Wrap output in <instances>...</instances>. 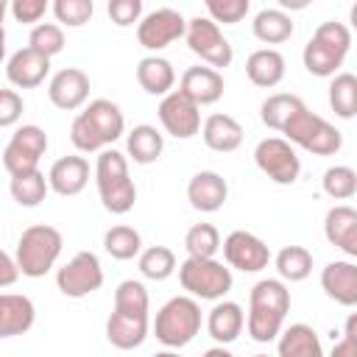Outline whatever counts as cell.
<instances>
[{
  "instance_id": "31",
  "label": "cell",
  "mask_w": 357,
  "mask_h": 357,
  "mask_svg": "<svg viewBox=\"0 0 357 357\" xmlns=\"http://www.w3.org/2000/svg\"><path fill=\"white\" fill-rule=\"evenodd\" d=\"M304 109H307V106H304V100H301L298 95H284V92H279V95L265 98V103H262V109H259V117H262V123H265L268 128L284 131L287 123H290L298 112H304Z\"/></svg>"
},
{
  "instance_id": "53",
  "label": "cell",
  "mask_w": 357,
  "mask_h": 357,
  "mask_svg": "<svg viewBox=\"0 0 357 357\" xmlns=\"http://www.w3.org/2000/svg\"><path fill=\"white\" fill-rule=\"evenodd\" d=\"M254 357H268V354H254Z\"/></svg>"
},
{
  "instance_id": "19",
  "label": "cell",
  "mask_w": 357,
  "mask_h": 357,
  "mask_svg": "<svg viewBox=\"0 0 357 357\" xmlns=\"http://www.w3.org/2000/svg\"><path fill=\"white\" fill-rule=\"evenodd\" d=\"M226 195H229V184L215 170H201L187 184V201L198 212H218L226 204Z\"/></svg>"
},
{
  "instance_id": "11",
  "label": "cell",
  "mask_w": 357,
  "mask_h": 357,
  "mask_svg": "<svg viewBox=\"0 0 357 357\" xmlns=\"http://www.w3.org/2000/svg\"><path fill=\"white\" fill-rule=\"evenodd\" d=\"M100 284H103V268L92 251H78L67 265L56 271V287L67 298H84L95 293Z\"/></svg>"
},
{
  "instance_id": "37",
  "label": "cell",
  "mask_w": 357,
  "mask_h": 357,
  "mask_svg": "<svg viewBox=\"0 0 357 357\" xmlns=\"http://www.w3.org/2000/svg\"><path fill=\"white\" fill-rule=\"evenodd\" d=\"M103 248L109 257L114 259H131L139 254L142 248V237L137 229L131 226H112L106 234H103Z\"/></svg>"
},
{
  "instance_id": "52",
  "label": "cell",
  "mask_w": 357,
  "mask_h": 357,
  "mask_svg": "<svg viewBox=\"0 0 357 357\" xmlns=\"http://www.w3.org/2000/svg\"><path fill=\"white\" fill-rule=\"evenodd\" d=\"M153 357H178L176 351H159V354H153Z\"/></svg>"
},
{
  "instance_id": "46",
  "label": "cell",
  "mask_w": 357,
  "mask_h": 357,
  "mask_svg": "<svg viewBox=\"0 0 357 357\" xmlns=\"http://www.w3.org/2000/svg\"><path fill=\"white\" fill-rule=\"evenodd\" d=\"M45 11H47L45 0H14L11 3V17L17 22H39Z\"/></svg>"
},
{
  "instance_id": "32",
  "label": "cell",
  "mask_w": 357,
  "mask_h": 357,
  "mask_svg": "<svg viewBox=\"0 0 357 357\" xmlns=\"http://www.w3.org/2000/svg\"><path fill=\"white\" fill-rule=\"evenodd\" d=\"M251 25H254V36L265 45H279L293 36V20L282 8H262Z\"/></svg>"
},
{
  "instance_id": "20",
  "label": "cell",
  "mask_w": 357,
  "mask_h": 357,
  "mask_svg": "<svg viewBox=\"0 0 357 357\" xmlns=\"http://www.w3.org/2000/svg\"><path fill=\"white\" fill-rule=\"evenodd\" d=\"M321 287L332 301L343 307H357V265L346 259L329 262L321 271Z\"/></svg>"
},
{
  "instance_id": "25",
  "label": "cell",
  "mask_w": 357,
  "mask_h": 357,
  "mask_svg": "<svg viewBox=\"0 0 357 357\" xmlns=\"http://www.w3.org/2000/svg\"><path fill=\"white\" fill-rule=\"evenodd\" d=\"M204 142L218 153H231L243 142V126L229 114H209L204 120Z\"/></svg>"
},
{
  "instance_id": "21",
  "label": "cell",
  "mask_w": 357,
  "mask_h": 357,
  "mask_svg": "<svg viewBox=\"0 0 357 357\" xmlns=\"http://www.w3.org/2000/svg\"><path fill=\"white\" fill-rule=\"evenodd\" d=\"M47 181H50V190L64 198L78 195L89 181V162L84 156H61L53 162Z\"/></svg>"
},
{
  "instance_id": "10",
  "label": "cell",
  "mask_w": 357,
  "mask_h": 357,
  "mask_svg": "<svg viewBox=\"0 0 357 357\" xmlns=\"http://www.w3.org/2000/svg\"><path fill=\"white\" fill-rule=\"evenodd\" d=\"M257 167L273 181V184H293L301 173V159L293 151V145L282 137H268L254 148Z\"/></svg>"
},
{
  "instance_id": "17",
  "label": "cell",
  "mask_w": 357,
  "mask_h": 357,
  "mask_svg": "<svg viewBox=\"0 0 357 357\" xmlns=\"http://www.w3.org/2000/svg\"><path fill=\"white\" fill-rule=\"evenodd\" d=\"M47 73H50V59L36 53L33 47H20L6 61V78H8V84H14L20 89L39 86Z\"/></svg>"
},
{
  "instance_id": "9",
  "label": "cell",
  "mask_w": 357,
  "mask_h": 357,
  "mask_svg": "<svg viewBox=\"0 0 357 357\" xmlns=\"http://www.w3.org/2000/svg\"><path fill=\"white\" fill-rule=\"evenodd\" d=\"M47 151V134L39 126H20L8 145L3 148V165L11 176H22L31 170H39V159Z\"/></svg>"
},
{
  "instance_id": "47",
  "label": "cell",
  "mask_w": 357,
  "mask_h": 357,
  "mask_svg": "<svg viewBox=\"0 0 357 357\" xmlns=\"http://www.w3.org/2000/svg\"><path fill=\"white\" fill-rule=\"evenodd\" d=\"M0 287H8L17 276H20V265H17V259L11 257V254H0Z\"/></svg>"
},
{
  "instance_id": "14",
  "label": "cell",
  "mask_w": 357,
  "mask_h": 357,
  "mask_svg": "<svg viewBox=\"0 0 357 357\" xmlns=\"http://www.w3.org/2000/svg\"><path fill=\"white\" fill-rule=\"evenodd\" d=\"M201 106H195L184 92H170L159 103V123L176 139H190L201 131Z\"/></svg>"
},
{
  "instance_id": "1",
  "label": "cell",
  "mask_w": 357,
  "mask_h": 357,
  "mask_svg": "<svg viewBox=\"0 0 357 357\" xmlns=\"http://www.w3.org/2000/svg\"><path fill=\"white\" fill-rule=\"evenodd\" d=\"M290 312V290L279 279H259L248 296V335L257 343H271L282 335L284 315Z\"/></svg>"
},
{
  "instance_id": "28",
  "label": "cell",
  "mask_w": 357,
  "mask_h": 357,
  "mask_svg": "<svg viewBox=\"0 0 357 357\" xmlns=\"http://www.w3.org/2000/svg\"><path fill=\"white\" fill-rule=\"evenodd\" d=\"M137 81L148 95H170L176 84V70L162 56H145L137 64Z\"/></svg>"
},
{
  "instance_id": "24",
  "label": "cell",
  "mask_w": 357,
  "mask_h": 357,
  "mask_svg": "<svg viewBox=\"0 0 357 357\" xmlns=\"http://www.w3.org/2000/svg\"><path fill=\"white\" fill-rule=\"evenodd\" d=\"M106 337L114 349H137L148 337V315H128L114 310L106 321Z\"/></svg>"
},
{
  "instance_id": "23",
  "label": "cell",
  "mask_w": 357,
  "mask_h": 357,
  "mask_svg": "<svg viewBox=\"0 0 357 357\" xmlns=\"http://www.w3.org/2000/svg\"><path fill=\"white\" fill-rule=\"evenodd\" d=\"M36 307L28 296H14L3 293L0 296V337H14L22 335L33 326Z\"/></svg>"
},
{
  "instance_id": "34",
  "label": "cell",
  "mask_w": 357,
  "mask_h": 357,
  "mask_svg": "<svg viewBox=\"0 0 357 357\" xmlns=\"http://www.w3.org/2000/svg\"><path fill=\"white\" fill-rule=\"evenodd\" d=\"M276 271L287 282H301L312 271V254L304 245H284L276 254Z\"/></svg>"
},
{
  "instance_id": "8",
  "label": "cell",
  "mask_w": 357,
  "mask_h": 357,
  "mask_svg": "<svg viewBox=\"0 0 357 357\" xmlns=\"http://www.w3.org/2000/svg\"><path fill=\"white\" fill-rule=\"evenodd\" d=\"M178 282L190 296L215 301L231 290V271L218 259L187 257L178 265Z\"/></svg>"
},
{
  "instance_id": "27",
  "label": "cell",
  "mask_w": 357,
  "mask_h": 357,
  "mask_svg": "<svg viewBox=\"0 0 357 357\" xmlns=\"http://www.w3.org/2000/svg\"><path fill=\"white\" fill-rule=\"evenodd\" d=\"M243 324H245V318H243V307L237 301L215 304L206 318V329L218 343H234L243 332Z\"/></svg>"
},
{
  "instance_id": "7",
  "label": "cell",
  "mask_w": 357,
  "mask_h": 357,
  "mask_svg": "<svg viewBox=\"0 0 357 357\" xmlns=\"http://www.w3.org/2000/svg\"><path fill=\"white\" fill-rule=\"evenodd\" d=\"M282 134L287 137L290 145H298V148H304V151H310L315 156H332L343 145V134L332 123H326L324 117H318L310 109L298 112L287 123V128Z\"/></svg>"
},
{
  "instance_id": "48",
  "label": "cell",
  "mask_w": 357,
  "mask_h": 357,
  "mask_svg": "<svg viewBox=\"0 0 357 357\" xmlns=\"http://www.w3.org/2000/svg\"><path fill=\"white\" fill-rule=\"evenodd\" d=\"M329 357H357V346H351L346 337L343 340H337L335 346H332V354Z\"/></svg>"
},
{
  "instance_id": "26",
  "label": "cell",
  "mask_w": 357,
  "mask_h": 357,
  "mask_svg": "<svg viewBox=\"0 0 357 357\" xmlns=\"http://www.w3.org/2000/svg\"><path fill=\"white\" fill-rule=\"evenodd\" d=\"M245 75L254 86H276L284 78V56L273 47L254 50L245 61Z\"/></svg>"
},
{
  "instance_id": "45",
  "label": "cell",
  "mask_w": 357,
  "mask_h": 357,
  "mask_svg": "<svg viewBox=\"0 0 357 357\" xmlns=\"http://www.w3.org/2000/svg\"><path fill=\"white\" fill-rule=\"evenodd\" d=\"M22 117V98L14 89H3L0 92V126L8 128Z\"/></svg>"
},
{
  "instance_id": "40",
  "label": "cell",
  "mask_w": 357,
  "mask_h": 357,
  "mask_svg": "<svg viewBox=\"0 0 357 357\" xmlns=\"http://www.w3.org/2000/svg\"><path fill=\"white\" fill-rule=\"evenodd\" d=\"M324 192L335 201H346L357 192V173L349 167V165H335V167H326L324 178Z\"/></svg>"
},
{
  "instance_id": "30",
  "label": "cell",
  "mask_w": 357,
  "mask_h": 357,
  "mask_svg": "<svg viewBox=\"0 0 357 357\" xmlns=\"http://www.w3.org/2000/svg\"><path fill=\"white\" fill-rule=\"evenodd\" d=\"M126 148H128V156H131L137 165H151V162H156V159L162 156V151H165V137H162L153 126L142 123V126H134V128L128 131Z\"/></svg>"
},
{
  "instance_id": "43",
  "label": "cell",
  "mask_w": 357,
  "mask_h": 357,
  "mask_svg": "<svg viewBox=\"0 0 357 357\" xmlns=\"http://www.w3.org/2000/svg\"><path fill=\"white\" fill-rule=\"evenodd\" d=\"M206 11H209V20L234 25L248 14V0H206Z\"/></svg>"
},
{
  "instance_id": "50",
  "label": "cell",
  "mask_w": 357,
  "mask_h": 357,
  "mask_svg": "<svg viewBox=\"0 0 357 357\" xmlns=\"http://www.w3.org/2000/svg\"><path fill=\"white\" fill-rule=\"evenodd\" d=\"M204 357H234V354H231V351H226L223 346H215V349H206V351H204Z\"/></svg>"
},
{
  "instance_id": "18",
  "label": "cell",
  "mask_w": 357,
  "mask_h": 357,
  "mask_svg": "<svg viewBox=\"0 0 357 357\" xmlns=\"http://www.w3.org/2000/svg\"><path fill=\"white\" fill-rule=\"evenodd\" d=\"M223 89H226L223 75L215 67H187L181 75V86H178V92H184L195 106L218 103Z\"/></svg>"
},
{
  "instance_id": "3",
  "label": "cell",
  "mask_w": 357,
  "mask_h": 357,
  "mask_svg": "<svg viewBox=\"0 0 357 357\" xmlns=\"http://www.w3.org/2000/svg\"><path fill=\"white\" fill-rule=\"evenodd\" d=\"M95 181H98L100 201L112 215H126L134 209L137 187L128 176V162L120 151L114 148L100 151L98 165H95Z\"/></svg>"
},
{
  "instance_id": "16",
  "label": "cell",
  "mask_w": 357,
  "mask_h": 357,
  "mask_svg": "<svg viewBox=\"0 0 357 357\" xmlns=\"http://www.w3.org/2000/svg\"><path fill=\"white\" fill-rule=\"evenodd\" d=\"M47 98L56 109H64V112H73L78 106L86 103L89 98V78L84 70L78 67H64L59 70L53 78H50V86H47Z\"/></svg>"
},
{
  "instance_id": "29",
  "label": "cell",
  "mask_w": 357,
  "mask_h": 357,
  "mask_svg": "<svg viewBox=\"0 0 357 357\" xmlns=\"http://www.w3.org/2000/svg\"><path fill=\"white\" fill-rule=\"evenodd\" d=\"M279 357H324L315 329L307 324H290L279 337Z\"/></svg>"
},
{
  "instance_id": "6",
  "label": "cell",
  "mask_w": 357,
  "mask_h": 357,
  "mask_svg": "<svg viewBox=\"0 0 357 357\" xmlns=\"http://www.w3.org/2000/svg\"><path fill=\"white\" fill-rule=\"evenodd\" d=\"M201 329V307L190 296H173L153 321L156 340L165 343L167 349H181L187 346Z\"/></svg>"
},
{
  "instance_id": "51",
  "label": "cell",
  "mask_w": 357,
  "mask_h": 357,
  "mask_svg": "<svg viewBox=\"0 0 357 357\" xmlns=\"http://www.w3.org/2000/svg\"><path fill=\"white\" fill-rule=\"evenodd\" d=\"M349 22H351V28L357 31V3L351 6V11H349Z\"/></svg>"
},
{
  "instance_id": "39",
  "label": "cell",
  "mask_w": 357,
  "mask_h": 357,
  "mask_svg": "<svg viewBox=\"0 0 357 357\" xmlns=\"http://www.w3.org/2000/svg\"><path fill=\"white\" fill-rule=\"evenodd\" d=\"M114 310L128 315H148V290L137 279H126L114 290Z\"/></svg>"
},
{
  "instance_id": "41",
  "label": "cell",
  "mask_w": 357,
  "mask_h": 357,
  "mask_svg": "<svg viewBox=\"0 0 357 357\" xmlns=\"http://www.w3.org/2000/svg\"><path fill=\"white\" fill-rule=\"evenodd\" d=\"M28 47H33L36 53L42 56H56L64 50V31L53 22H39L31 28V36H28Z\"/></svg>"
},
{
  "instance_id": "33",
  "label": "cell",
  "mask_w": 357,
  "mask_h": 357,
  "mask_svg": "<svg viewBox=\"0 0 357 357\" xmlns=\"http://www.w3.org/2000/svg\"><path fill=\"white\" fill-rule=\"evenodd\" d=\"M329 106L337 117L351 120L357 114V75L337 73L329 84Z\"/></svg>"
},
{
  "instance_id": "4",
  "label": "cell",
  "mask_w": 357,
  "mask_h": 357,
  "mask_svg": "<svg viewBox=\"0 0 357 357\" xmlns=\"http://www.w3.org/2000/svg\"><path fill=\"white\" fill-rule=\"evenodd\" d=\"M351 47V31L343 22H321L312 33V39L304 45V67L310 75L318 78H329L335 75V70L343 64L346 53Z\"/></svg>"
},
{
  "instance_id": "35",
  "label": "cell",
  "mask_w": 357,
  "mask_h": 357,
  "mask_svg": "<svg viewBox=\"0 0 357 357\" xmlns=\"http://www.w3.org/2000/svg\"><path fill=\"white\" fill-rule=\"evenodd\" d=\"M47 187L50 181L39 173V170H31V173H22V176H11V195L20 206H39L47 195Z\"/></svg>"
},
{
  "instance_id": "36",
  "label": "cell",
  "mask_w": 357,
  "mask_h": 357,
  "mask_svg": "<svg viewBox=\"0 0 357 357\" xmlns=\"http://www.w3.org/2000/svg\"><path fill=\"white\" fill-rule=\"evenodd\" d=\"M184 248L190 257L215 259L218 248H223V245H220V234L212 223H195V226H190V231L184 237Z\"/></svg>"
},
{
  "instance_id": "5",
  "label": "cell",
  "mask_w": 357,
  "mask_h": 357,
  "mask_svg": "<svg viewBox=\"0 0 357 357\" xmlns=\"http://www.w3.org/2000/svg\"><path fill=\"white\" fill-rule=\"evenodd\" d=\"M61 245H64V240H61V231L59 229H53L47 223L28 226L20 234L17 254H14V259L20 265V273L22 276H31V279L45 276L56 265V259L61 254Z\"/></svg>"
},
{
  "instance_id": "15",
  "label": "cell",
  "mask_w": 357,
  "mask_h": 357,
  "mask_svg": "<svg viewBox=\"0 0 357 357\" xmlns=\"http://www.w3.org/2000/svg\"><path fill=\"white\" fill-rule=\"evenodd\" d=\"M223 257H226V262H229L231 268H237V271H243V273H257V271L268 268V262H271L268 245H265L257 234L243 231V229L231 231V234L223 240Z\"/></svg>"
},
{
  "instance_id": "49",
  "label": "cell",
  "mask_w": 357,
  "mask_h": 357,
  "mask_svg": "<svg viewBox=\"0 0 357 357\" xmlns=\"http://www.w3.org/2000/svg\"><path fill=\"white\" fill-rule=\"evenodd\" d=\"M343 337H346L351 346H357V312H351V315L346 318V329H343Z\"/></svg>"
},
{
  "instance_id": "2",
  "label": "cell",
  "mask_w": 357,
  "mask_h": 357,
  "mask_svg": "<svg viewBox=\"0 0 357 357\" xmlns=\"http://www.w3.org/2000/svg\"><path fill=\"white\" fill-rule=\"evenodd\" d=\"M123 128H126V120H123L120 106L106 98H98L73 120L70 139L78 151L92 153V151H103L106 145H112L123 134Z\"/></svg>"
},
{
  "instance_id": "12",
  "label": "cell",
  "mask_w": 357,
  "mask_h": 357,
  "mask_svg": "<svg viewBox=\"0 0 357 357\" xmlns=\"http://www.w3.org/2000/svg\"><path fill=\"white\" fill-rule=\"evenodd\" d=\"M187 45L195 56H201L212 67H229L234 59V50L229 39L220 33L218 22L209 17H192L187 20Z\"/></svg>"
},
{
  "instance_id": "44",
  "label": "cell",
  "mask_w": 357,
  "mask_h": 357,
  "mask_svg": "<svg viewBox=\"0 0 357 357\" xmlns=\"http://www.w3.org/2000/svg\"><path fill=\"white\" fill-rule=\"evenodd\" d=\"M142 14V0H112L109 3V17L114 25L126 28V25H134Z\"/></svg>"
},
{
  "instance_id": "13",
  "label": "cell",
  "mask_w": 357,
  "mask_h": 357,
  "mask_svg": "<svg viewBox=\"0 0 357 357\" xmlns=\"http://www.w3.org/2000/svg\"><path fill=\"white\" fill-rule=\"evenodd\" d=\"M178 36H187V20L173 8H156L137 25V39L148 50H162Z\"/></svg>"
},
{
  "instance_id": "22",
  "label": "cell",
  "mask_w": 357,
  "mask_h": 357,
  "mask_svg": "<svg viewBox=\"0 0 357 357\" xmlns=\"http://www.w3.org/2000/svg\"><path fill=\"white\" fill-rule=\"evenodd\" d=\"M324 234L332 245H337L349 257H357V209L343 204L332 206L324 218Z\"/></svg>"
},
{
  "instance_id": "42",
  "label": "cell",
  "mask_w": 357,
  "mask_h": 357,
  "mask_svg": "<svg viewBox=\"0 0 357 357\" xmlns=\"http://www.w3.org/2000/svg\"><path fill=\"white\" fill-rule=\"evenodd\" d=\"M95 6L92 0H56L53 3V14L59 22H64L67 28H81L84 22H89Z\"/></svg>"
},
{
  "instance_id": "38",
  "label": "cell",
  "mask_w": 357,
  "mask_h": 357,
  "mask_svg": "<svg viewBox=\"0 0 357 357\" xmlns=\"http://www.w3.org/2000/svg\"><path fill=\"white\" fill-rule=\"evenodd\" d=\"M176 271V254L167 245H151L139 254V273L145 279L162 282Z\"/></svg>"
}]
</instances>
